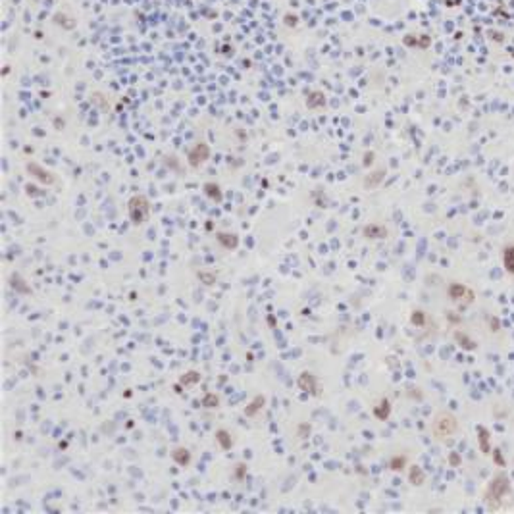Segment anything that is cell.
Instances as JSON below:
<instances>
[{
	"label": "cell",
	"instance_id": "28",
	"mask_svg": "<svg viewBox=\"0 0 514 514\" xmlns=\"http://www.w3.org/2000/svg\"><path fill=\"white\" fill-rule=\"evenodd\" d=\"M308 435H310V425H308V424H301V425H299V437H301V439H306Z\"/></svg>",
	"mask_w": 514,
	"mask_h": 514
},
{
	"label": "cell",
	"instance_id": "16",
	"mask_svg": "<svg viewBox=\"0 0 514 514\" xmlns=\"http://www.w3.org/2000/svg\"><path fill=\"white\" fill-rule=\"evenodd\" d=\"M172 459L174 462L178 464V466H189L191 464V459H193V455H191V451L187 449V447H176L174 451H172Z\"/></svg>",
	"mask_w": 514,
	"mask_h": 514
},
{
	"label": "cell",
	"instance_id": "10",
	"mask_svg": "<svg viewBox=\"0 0 514 514\" xmlns=\"http://www.w3.org/2000/svg\"><path fill=\"white\" fill-rule=\"evenodd\" d=\"M453 337H455V343L461 347L462 351H468V353H474L476 349H478V343L472 339V337L468 335V333H464V331H461V329H457L455 333H453Z\"/></svg>",
	"mask_w": 514,
	"mask_h": 514
},
{
	"label": "cell",
	"instance_id": "21",
	"mask_svg": "<svg viewBox=\"0 0 514 514\" xmlns=\"http://www.w3.org/2000/svg\"><path fill=\"white\" fill-rule=\"evenodd\" d=\"M200 379H202V374L200 372H196V370H187V372L179 377V385L193 387V385H196Z\"/></svg>",
	"mask_w": 514,
	"mask_h": 514
},
{
	"label": "cell",
	"instance_id": "27",
	"mask_svg": "<svg viewBox=\"0 0 514 514\" xmlns=\"http://www.w3.org/2000/svg\"><path fill=\"white\" fill-rule=\"evenodd\" d=\"M449 464H451V468H461V464H462L461 453H457V451L449 453Z\"/></svg>",
	"mask_w": 514,
	"mask_h": 514
},
{
	"label": "cell",
	"instance_id": "15",
	"mask_svg": "<svg viewBox=\"0 0 514 514\" xmlns=\"http://www.w3.org/2000/svg\"><path fill=\"white\" fill-rule=\"evenodd\" d=\"M374 416L379 420V422H385L387 418L391 416V401L387 397H383V399H379V403L372 408Z\"/></svg>",
	"mask_w": 514,
	"mask_h": 514
},
{
	"label": "cell",
	"instance_id": "6",
	"mask_svg": "<svg viewBox=\"0 0 514 514\" xmlns=\"http://www.w3.org/2000/svg\"><path fill=\"white\" fill-rule=\"evenodd\" d=\"M297 387L302 393H310V395H318L320 393V381L312 372H301L297 377Z\"/></svg>",
	"mask_w": 514,
	"mask_h": 514
},
{
	"label": "cell",
	"instance_id": "19",
	"mask_svg": "<svg viewBox=\"0 0 514 514\" xmlns=\"http://www.w3.org/2000/svg\"><path fill=\"white\" fill-rule=\"evenodd\" d=\"M503 266L507 274L514 276V243L503 248Z\"/></svg>",
	"mask_w": 514,
	"mask_h": 514
},
{
	"label": "cell",
	"instance_id": "7",
	"mask_svg": "<svg viewBox=\"0 0 514 514\" xmlns=\"http://www.w3.org/2000/svg\"><path fill=\"white\" fill-rule=\"evenodd\" d=\"M447 295H449L451 301H462V299H466L468 302H474V291L468 289L466 285L457 283V281H455V283H449Z\"/></svg>",
	"mask_w": 514,
	"mask_h": 514
},
{
	"label": "cell",
	"instance_id": "25",
	"mask_svg": "<svg viewBox=\"0 0 514 514\" xmlns=\"http://www.w3.org/2000/svg\"><path fill=\"white\" fill-rule=\"evenodd\" d=\"M491 459H493V462H495L499 468H505V466H507V461H505L501 449H493V451H491Z\"/></svg>",
	"mask_w": 514,
	"mask_h": 514
},
{
	"label": "cell",
	"instance_id": "5",
	"mask_svg": "<svg viewBox=\"0 0 514 514\" xmlns=\"http://www.w3.org/2000/svg\"><path fill=\"white\" fill-rule=\"evenodd\" d=\"M210 160V146L206 142H196L195 146L187 152V164L191 168H200Z\"/></svg>",
	"mask_w": 514,
	"mask_h": 514
},
{
	"label": "cell",
	"instance_id": "23",
	"mask_svg": "<svg viewBox=\"0 0 514 514\" xmlns=\"http://www.w3.org/2000/svg\"><path fill=\"white\" fill-rule=\"evenodd\" d=\"M425 320H427V316H425L424 310H420V308L412 310V314H410V324H412V326H416V327H424Z\"/></svg>",
	"mask_w": 514,
	"mask_h": 514
},
{
	"label": "cell",
	"instance_id": "11",
	"mask_svg": "<svg viewBox=\"0 0 514 514\" xmlns=\"http://www.w3.org/2000/svg\"><path fill=\"white\" fill-rule=\"evenodd\" d=\"M385 174H387V170H385V168H379V170H374V172H370V174L364 178V187H366L368 191L377 189V187L383 183Z\"/></svg>",
	"mask_w": 514,
	"mask_h": 514
},
{
	"label": "cell",
	"instance_id": "3",
	"mask_svg": "<svg viewBox=\"0 0 514 514\" xmlns=\"http://www.w3.org/2000/svg\"><path fill=\"white\" fill-rule=\"evenodd\" d=\"M127 216L133 226H144L150 218V200L146 195H133L127 200Z\"/></svg>",
	"mask_w": 514,
	"mask_h": 514
},
{
	"label": "cell",
	"instance_id": "1",
	"mask_svg": "<svg viewBox=\"0 0 514 514\" xmlns=\"http://www.w3.org/2000/svg\"><path fill=\"white\" fill-rule=\"evenodd\" d=\"M513 491L511 487V479L505 472H499L493 478L489 479L487 487H485V493H483V501L487 505L489 511H497L501 507V501Z\"/></svg>",
	"mask_w": 514,
	"mask_h": 514
},
{
	"label": "cell",
	"instance_id": "22",
	"mask_svg": "<svg viewBox=\"0 0 514 514\" xmlns=\"http://www.w3.org/2000/svg\"><path fill=\"white\" fill-rule=\"evenodd\" d=\"M200 405L204 408H220V405H222V401H220V397L216 395V393H206L204 397H202V401H200Z\"/></svg>",
	"mask_w": 514,
	"mask_h": 514
},
{
	"label": "cell",
	"instance_id": "9",
	"mask_svg": "<svg viewBox=\"0 0 514 514\" xmlns=\"http://www.w3.org/2000/svg\"><path fill=\"white\" fill-rule=\"evenodd\" d=\"M216 241L226 250H233L239 247V235L231 233V231H216Z\"/></svg>",
	"mask_w": 514,
	"mask_h": 514
},
{
	"label": "cell",
	"instance_id": "18",
	"mask_svg": "<svg viewBox=\"0 0 514 514\" xmlns=\"http://www.w3.org/2000/svg\"><path fill=\"white\" fill-rule=\"evenodd\" d=\"M202 191H204V195L210 196V198H212V200H216V202H222V200H224L222 187H220L218 183H214V181H206V183L202 185Z\"/></svg>",
	"mask_w": 514,
	"mask_h": 514
},
{
	"label": "cell",
	"instance_id": "24",
	"mask_svg": "<svg viewBox=\"0 0 514 514\" xmlns=\"http://www.w3.org/2000/svg\"><path fill=\"white\" fill-rule=\"evenodd\" d=\"M23 283H25V281L21 280V276H19V274H14V276H12V289H16L18 293H31V289H29V287H21Z\"/></svg>",
	"mask_w": 514,
	"mask_h": 514
},
{
	"label": "cell",
	"instance_id": "26",
	"mask_svg": "<svg viewBox=\"0 0 514 514\" xmlns=\"http://www.w3.org/2000/svg\"><path fill=\"white\" fill-rule=\"evenodd\" d=\"M198 280L204 285H214L216 283V274H210V272H198Z\"/></svg>",
	"mask_w": 514,
	"mask_h": 514
},
{
	"label": "cell",
	"instance_id": "14",
	"mask_svg": "<svg viewBox=\"0 0 514 514\" xmlns=\"http://www.w3.org/2000/svg\"><path fill=\"white\" fill-rule=\"evenodd\" d=\"M407 470H408L407 478H408V483H410V485H414V487L424 485L427 476H425V472L418 466V464H410Z\"/></svg>",
	"mask_w": 514,
	"mask_h": 514
},
{
	"label": "cell",
	"instance_id": "13",
	"mask_svg": "<svg viewBox=\"0 0 514 514\" xmlns=\"http://www.w3.org/2000/svg\"><path fill=\"white\" fill-rule=\"evenodd\" d=\"M362 235L366 239H385L389 235V231L381 224H368V226L362 228Z\"/></svg>",
	"mask_w": 514,
	"mask_h": 514
},
{
	"label": "cell",
	"instance_id": "20",
	"mask_svg": "<svg viewBox=\"0 0 514 514\" xmlns=\"http://www.w3.org/2000/svg\"><path fill=\"white\" fill-rule=\"evenodd\" d=\"M391 472H403L405 468H408V457L407 455H393L387 462Z\"/></svg>",
	"mask_w": 514,
	"mask_h": 514
},
{
	"label": "cell",
	"instance_id": "8",
	"mask_svg": "<svg viewBox=\"0 0 514 514\" xmlns=\"http://www.w3.org/2000/svg\"><path fill=\"white\" fill-rule=\"evenodd\" d=\"M268 405V397L266 395H262V393H258V395H254L250 401L247 403V407L243 410V414L247 416V418H256Z\"/></svg>",
	"mask_w": 514,
	"mask_h": 514
},
{
	"label": "cell",
	"instance_id": "31",
	"mask_svg": "<svg viewBox=\"0 0 514 514\" xmlns=\"http://www.w3.org/2000/svg\"><path fill=\"white\" fill-rule=\"evenodd\" d=\"M374 158H375V154H374V152H366V154H364V166H366V168H368V166H372Z\"/></svg>",
	"mask_w": 514,
	"mask_h": 514
},
{
	"label": "cell",
	"instance_id": "30",
	"mask_svg": "<svg viewBox=\"0 0 514 514\" xmlns=\"http://www.w3.org/2000/svg\"><path fill=\"white\" fill-rule=\"evenodd\" d=\"M489 327H491V331L497 333V331H501V322L497 318H489Z\"/></svg>",
	"mask_w": 514,
	"mask_h": 514
},
{
	"label": "cell",
	"instance_id": "2",
	"mask_svg": "<svg viewBox=\"0 0 514 514\" xmlns=\"http://www.w3.org/2000/svg\"><path fill=\"white\" fill-rule=\"evenodd\" d=\"M459 418L453 414V412H449V410H439L435 416H433V420H431V425H429V429H431V435H433V439H437V441H447V439H451V437H455L457 433H459Z\"/></svg>",
	"mask_w": 514,
	"mask_h": 514
},
{
	"label": "cell",
	"instance_id": "29",
	"mask_svg": "<svg viewBox=\"0 0 514 514\" xmlns=\"http://www.w3.org/2000/svg\"><path fill=\"white\" fill-rule=\"evenodd\" d=\"M245 472H247V466L241 462V464H237V472H235V478L237 479H243V476H245Z\"/></svg>",
	"mask_w": 514,
	"mask_h": 514
},
{
	"label": "cell",
	"instance_id": "17",
	"mask_svg": "<svg viewBox=\"0 0 514 514\" xmlns=\"http://www.w3.org/2000/svg\"><path fill=\"white\" fill-rule=\"evenodd\" d=\"M214 437H216V443L220 445V449H222V451H230L231 447H233V443H235V441H233V435H231L226 427H220V429H216Z\"/></svg>",
	"mask_w": 514,
	"mask_h": 514
},
{
	"label": "cell",
	"instance_id": "4",
	"mask_svg": "<svg viewBox=\"0 0 514 514\" xmlns=\"http://www.w3.org/2000/svg\"><path fill=\"white\" fill-rule=\"evenodd\" d=\"M25 172L31 176V179H35L37 183H41V185L50 187V185L56 183L54 172L47 170L45 166H41V164H37V162H27V164H25Z\"/></svg>",
	"mask_w": 514,
	"mask_h": 514
},
{
	"label": "cell",
	"instance_id": "12",
	"mask_svg": "<svg viewBox=\"0 0 514 514\" xmlns=\"http://www.w3.org/2000/svg\"><path fill=\"white\" fill-rule=\"evenodd\" d=\"M478 445L481 455H491L493 447H491V433L485 425H478Z\"/></svg>",
	"mask_w": 514,
	"mask_h": 514
}]
</instances>
